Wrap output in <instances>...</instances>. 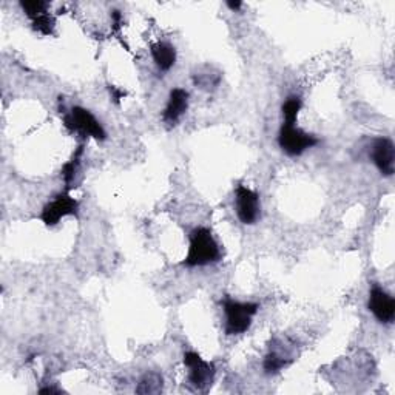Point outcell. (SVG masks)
Listing matches in <instances>:
<instances>
[{"label": "cell", "instance_id": "obj_1", "mask_svg": "<svg viewBox=\"0 0 395 395\" xmlns=\"http://www.w3.org/2000/svg\"><path fill=\"white\" fill-rule=\"evenodd\" d=\"M221 259V249L212 232L205 227H198L190 233V246L184 259L187 267H200L213 264Z\"/></svg>", "mask_w": 395, "mask_h": 395}, {"label": "cell", "instance_id": "obj_2", "mask_svg": "<svg viewBox=\"0 0 395 395\" xmlns=\"http://www.w3.org/2000/svg\"><path fill=\"white\" fill-rule=\"evenodd\" d=\"M226 312V334L227 335H240L247 332L252 318L255 317L259 311L258 303H240L235 299L226 297L224 302Z\"/></svg>", "mask_w": 395, "mask_h": 395}, {"label": "cell", "instance_id": "obj_3", "mask_svg": "<svg viewBox=\"0 0 395 395\" xmlns=\"http://www.w3.org/2000/svg\"><path fill=\"white\" fill-rule=\"evenodd\" d=\"M318 142L320 139L317 136L298 129L295 124L284 122L278 133L280 148L289 156L303 155L306 150L315 147Z\"/></svg>", "mask_w": 395, "mask_h": 395}, {"label": "cell", "instance_id": "obj_4", "mask_svg": "<svg viewBox=\"0 0 395 395\" xmlns=\"http://www.w3.org/2000/svg\"><path fill=\"white\" fill-rule=\"evenodd\" d=\"M64 124L70 131H76L82 136H91L98 141H104L107 133L101 122L94 117L89 110L82 107H75L70 110V113L64 116Z\"/></svg>", "mask_w": 395, "mask_h": 395}, {"label": "cell", "instance_id": "obj_5", "mask_svg": "<svg viewBox=\"0 0 395 395\" xmlns=\"http://www.w3.org/2000/svg\"><path fill=\"white\" fill-rule=\"evenodd\" d=\"M184 365L188 368V380L200 392H207L215 378V366L213 363L204 361L200 354L186 352Z\"/></svg>", "mask_w": 395, "mask_h": 395}, {"label": "cell", "instance_id": "obj_6", "mask_svg": "<svg viewBox=\"0 0 395 395\" xmlns=\"http://www.w3.org/2000/svg\"><path fill=\"white\" fill-rule=\"evenodd\" d=\"M236 198V215H238L242 224H255L259 215H261V204L257 192L250 190L249 187L240 184L235 192Z\"/></svg>", "mask_w": 395, "mask_h": 395}, {"label": "cell", "instance_id": "obj_7", "mask_svg": "<svg viewBox=\"0 0 395 395\" xmlns=\"http://www.w3.org/2000/svg\"><path fill=\"white\" fill-rule=\"evenodd\" d=\"M79 210V202L71 198L68 192L59 193L53 201H50L48 204L45 205L42 213H41V219L45 223V226H56L62 218L70 216V215H77Z\"/></svg>", "mask_w": 395, "mask_h": 395}, {"label": "cell", "instance_id": "obj_8", "mask_svg": "<svg viewBox=\"0 0 395 395\" xmlns=\"http://www.w3.org/2000/svg\"><path fill=\"white\" fill-rule=\"evenodd\" d=\"M368 307L380 323L389 325V323L394 321L395 317L394 298L388 294V292H384L380 286H377V284H374L373 289L369 292Z\"/></svg>", "mask_w": 395, "mask_h": 395}, {"label": "cell", "instance_id": "obj_9", "mask_svg": "<svg viewBox=\"0 0 395 395\" xmlns=\"http://www.w3.org/2000/svg\"><path fill=\"white\" fill-rule=\"evenodd\" d=\"M373 161L384 176H392L395 170V148L388 138L375 139L373 145Z\"/></svg>", "mask_w": 395, "mask_h": 395}, {"label": "cell", "instance_id": "obj_10", "mask_svg": "<svg viewBox=\"0 0 395 395\" xmlns=\"http://www.w3.org/2000/svg\"><path fill=\"white\" fill-rule=\"evenodd\" d=\"M188 108V93L183 89H173L170 91L169 102L165 105L162 119L165 124L175 125L179 117L183 116Z\"/></svg>", "mask_w": 395, "mask_h": 395}, {"label": "cell", "instance_id": "obj_11", "mask_svg": "<svg viewBox=\"0 0 395 395\" xmlns=\"http://www.w3.org/2000/svg\"><path fill=\"white\" fill-rule=\"evenodd\" d=\"M152 56L157 68L169 71L176 62V50L167 42H156L152 45Z\"/></svg>", "mask_w": 395, "mask_h": 395}, {"label": "cell", "instance_id": "obj_12", "mask_svg": "<svg viewBox=\"0 0 395 395\" xmlns=\"http://www.w3.org/2000/svg\"><path fill=\"white\" fill-rule=\"evenodd\" d=\"M290 361H292V358H289L286 354H283L281 351L272 349L271 347V351H268V354L264 358V370L267 374H276V373H280L283 368H286Z\"/></svg>", "mask_w": 395, "mask_h": 395}, {"label": "cell", "instance_id": "obj_13", "mask_svg": "<svg viewBox=\"0 0 395 395\" xmlns=\"http://www.w3.org/2000/svg\"><path fill=\"white\" fill-rule=\"evenodd\" d=\"M162 391V377L157 373H148L141 378L136 388L138 394H160Z\"/></svg>", "mask_w": 395, "mask_h": 395}, {"label": "cell", "instance_id": "obj_14", "mask_svg": "<svg viewBox=\"0 0 395 395\" xmlns=\"http://www.w3.org/2000/svg\"><path fill=\"white\" fill-rule=\"evenodd\" d=\"M82 155H84V145H79L73 157H71V160L64 165V169H62V178H64L67 186H70L71 181L75 179V175L79 169V164H81Z\"/></svg>", "mask_w": 395, "mask_h": 395}, {"label": "cell", "instance_id": "obj_15", "mask_svg": "<svg viewBox=\"0 0 395 395\" xmlns=\"http://www.w3.org/2000/svg\"><path fill=\"white\" fill-rule=\"evenodd\" d=\"M303 107V102L298 96H290L286 102L283 104V116H284V122L287 124H295L299 110Z\"/></svg>", "mask_w": 395, "mask_h": 395}, {"label": "cell", "instance_id": "obj_16", "mask_svg": "<svg viewBox=\"0 0 395 395\" xmlns=\"http://www.w3.org/2000/svg\"><path fill=\"white\" fill-rule=\"evenodd\" d=\"M20 6L23 8V11L27 13L28 18L31 20H34L36 18H39V15L46 14L48 4L42 2V0H31V2H20Z\"/></svg>", "mask_w": 395, "mask_h": 395}, {"label": "cell", "instance_id": "obj_17", "mask_svg": "<svg viewBox=\"0 0 395 395\" xmlns=\"http://www.w3.org/2000/svg\"><path fill=\"white\" fill-rule=\"evenodd\" d=\"M33 28L44 36H50L54 30V19L50 14H42L33 20Z\"/></svg>", "mask_w": 395, "mask_h": 395}, {"label": "cell", "instance_id": "obj_18", "mask_svg": "<svg viewBox=\"0 0 395 395\" xmlns=\"http://www.w3.org/2000/svg\"><path fill=\"white\" fill-rule=\"evenodd\" d=\"M195 79V84L200 85L201 89H210V86H216L219 84V79L221 76L216 75H210V73H195L193 75Z\"/></svg>", "mask_w": 395, "mask_h": 395}, {"label": "cell", "instance_id": "obj_19", "mask_svg": "<svg viewBox=\"0 0 395 395\" xmlns=\"http://www.w3.org/2000/svg\"><path fill=\"white\" fill-rule=\"evenodd\" d=\"M110 91L113 93V99H115V102H119V99H122V98L125 96V91H122V90H117L116 86H110Z\"/></svg>", "mask_w": 395, "mask_h": 395}, {"label": "cell", "instance_id": "obj_20", "mask_svg": "<svg viewBox=\"0 0 395 395\" xmlns=\"http://www.w3.org/2000/svg\"><path fill=\"white\" fill-rule=\"evenodd\" d=\"M227 6L231 8V10L236 11V10H240V8L242 6V4L241 2H227Z\"/></svg>", "mask_w": 395, "mask_h": 395}]
</instances>
